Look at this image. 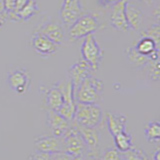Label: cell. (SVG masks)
Listing matches in <instances>:
<instances>
[{"label": "cell", "mask_w": 160, "mask_h": 160, "mask_svg": "<svg viewBox=\"0 0 160 160\" xmlns=\"http://www.w3.org/2000/svg\"><path fill=\"white\" fill-rule=\"evenodd\" d=\"M63 92V104L59 108L58 113L68 121H73L74 115L76 112V101L74 98V88L72 82L69 80L59 83Z\"/></svg>", "instance_id": "obj_6"}, {"label": "cell", "mask_w": 160, "mask_h": 160, "mask_svg": "<svg viewBox=\"0 0 160 160\" xmlns=\"http://www.w3.org/2000/svg\"><path fill=\"white\" fill-rule=\"evenodd\" d=\"M115 148L118 149L120 152H125L133 147L131 135L126 131L121 132L114 136Z\"/></svg>", "instance_id": "obj_22"}, {"label": "cell", "mask_w": 160, "mask_h": 160, "mask_svg": "<svg viewBox=\"0 0 160 160\" xmlns=\"http://www.w3.org/2000/svg\"><path fill=\"white\" fill-rule=\"evenodd\" d=\"M104 84L93 75L87 77L74 91V98L77 103L97 104L102 97Z\"/></svg>", "instance_id": "obj_1"}, {"label": "cell", "mask_w": 160, "mask_h": 160, "mask_svg": "<svg viewBox=\"0 0 160 160\" xmlns=\"http://www.w3.org/2000/svg\"><path fill=\"white\" fill-rule=\"evenodd\" d=\"M74 126L77 128L78 132L81 135L83 141L86 145L87 151L89 155H95L99 144V135L95 128L80 126V125L74 124Z\"/></svg>", "instance_id": "obj_14"}, {"label": "cell", "mask_w": 160, "mask_h": 160, "mask_svg": "<svg viewBox=\"0 0 160 160\" xmlns=\"http://www.w3.org/2000/svg\"><path fill=\"white\" fill-rule=\"evenodd\" d=\"M99 160H123L121 152L118 149L110 147L105 149V151L103 152L101 158Z\"/></svg>", "instance_id": "obj_27"}, {"label": "cell", "mask_w": 160, "mask_h": 160, "mask_svg": "<svg viewBox=\"0 0 160 160\" xmlns=\"http://www.w3.org/2000/svg\"><path fill=\"white\" fill-rule=\"evenodd\" d=\"M16 13L19 18V21L20 20L26 21V20L31 19L33 16H35V15H37L39 13L37 0H29V1Z\"/></svg>", "instance_id": "obj_21"}, {"label": "cell", "mask_w": 160, "mask_h": 160, "mask_svg": "<svg viewBox=\"0 0 160 160\" xmlns=\"http://www.w3.org/2000/svg\"><path fill=\"white\" fill-rule=\"evenodd\" d=\"M153 160H160V147L153 154Z\"/></svg>", "instance_id": "obj_35"}, {"label": "cell", "mask_w": 160, "mask_h": 160, "mask_svg": "<svg viewBox=\"0 0 160 160\" xmlns=\"http://www.w3.org/2000/svg\"><path fill=\"white\" fill-rule=\"evenodd\" d=\"M123 160H148L147 154L140 148H131L125 152H121Z\"/></svg>", "instance_id": "obj_26"}, {"label": "cell", "mask_w": 160, "mask_h": 160, "mask_svg": "<svg viewBox=\"0 0 160 160\" xmlns=\"http://www.w3.org/2000/svg\"><path fill=\"white\" fill-rule=\"evenodd\" d=\"M125 55L128 60V62L132 66L136 68H142L146 66V64L150 61V59L145 55L139 53L135 46H130L125 50Z\"/></svg>", "instance_id": "obj_20"}, {"label": "cell", "mask_w": 160, "mask_h": 160, "mask_svg": "<svg viewBox=\"0 0 160 160\" xmlns=\"http://www.w3.org/2000/svg\"><path fill=\"white\" fill-rule=\"evenodd\" d=\"M50 158H51V154L41 151H36L29 156V160H50Z\"/></svg>", "instance_id": "obj_29"}, {"label": "cell", "mask_w": 160, "mask_h": 160, "mask_svg": "<svg viewBox=\"0 0 160 160\" xmlns=\"http://www.w3.org/2000/svg\"><path fill=\"white\" fill-rule=\"evenodd\" d=\"M30 44L34 51L41 57L52 56L58 48V45L39 32H35L32 35L30 39Z\"/></svg>", "instance_id": "obj_10"}, {"label": "cell", "mask_w": 160, "mask_h": 160, "mask_svg": "<svg viewBox=\"0 0 160 160\" xmlns=\"http://www.w3.org/2000/svg\"><path fill=\"white\" fill-rule=\"evenodd\" d=\"M152 16L158 24H160V3L157 4L152 10Z\"/></svg>", "instance_id": "obj_32"}, {"label": "cell", "mask_w": 160, "mask_h": 160, "mask_svg": "<svg viewBox=\"0 0 160 160\" xmlns=\"http://www.w3.org/2000/svg\"><path fill=\"white\" fill-rule=\"evenodd\" d=\"M35 148L37 151H41L49 154L64 152L62 137H57L55 135H42L38 136L34 141Z\"/></svg>", "instance_id": "obj_9"}, {"label": "cell", "mask_w": 160, "mask_h": 160, "mask_svg": "<svg viewBox=\"0 0 160 160\" xmlns=\"http://www.w3.org/2000/svg\"><path fill=\"white\" fill-rule=\"evenodd\" d=\"M147 75L150 80L157 81L160 80V57L155 60H150L146 64Z\"/></svg>", "instance_id": "obj_25"}, {"label": "cell", "mask_w": 160, "mask_h": 160, "mask_svg": "<svg viewBox=\"0 0 160 160\" xmlns=\"http://www.w3.org/2000/svg\"><path fill=\"white\" fill-rule=\"evenodd\" d=\"M31 83L29 72L24 68H15L8 72L7 84L14 93L24 95L28 91Z\"/></svg>", "instance_id": "obj_7"}, {"label": "cell", "mask_w": 160, "mask_h": 160, "mask_svg": "<svg viewBox=\"0 0 160 160\" xmlns=\"http://www.w3.org/2000/svg\"><path fill=\"white\" fill-rule=\"evenodd\" d=\"M125 13H126V19L129 28L135 30V31H139L144 23V14L142 10L135 4L127 1L126 6H125Z\"/></svg>", "instance_id": "obj_15"}, {"label": "cell", "mask_w": 160, "mask_h": 160, "mask_svg": "<svg viewBox=\"0 0 160 160\" xmlns=\"http://www.w3.org/2000/svg\"><path fill=\"white\" fill-rule=\"evenodd\" d=\"M15 5H16V0H5V9H6V12L15 11Z\"/></svg>", "instance_id": "obj_31"}, {"label": "cell", "mask_w": 160, "mask_h": 160, "mask_svg": "<svg viewBox=\"0 0 160 160\" xmlns=\"http://www.w3.org/2000/svg\"><path fill=\"white\" fill-rule=\"evenodd\" d=\"M93 69L91 66L83 59H80L79 61L74 63L68 70L69 79L72 82L74 91L78 88V86L81 84L87 77L91 76L93 73Z\"/></svg>", "instance_id": "obj_11"}, {"label": "cell", "mask_w": 160, "mask_h": 160, "mask_svg": "<svg viewBox=\"0 0 160 160\" xmlns=\"http://www.w3.org/2000/svg\"><path fill=\"white\" fill-rule=\"evenodd\" d=\"M141 36H145L151 39L155 44L157 52L160 54V24H153L148 28L144 29L141 32Z\"/></svg>", "instance_id": "obj_24"}, {"label": "cell", "mask_w": 160, "mask_h": 160, "mask_svg": "<svg viewBox=\"0 0 160 160\" xmlns=\"http://www.w3.org/2000/svg\"><path fill=\"white\" fill-rule=\"evenodd\" d=\"M6 9H5V0H0V15L6 14Z\"/></svg>", "instance_id": "obj_34"}, {"label": "cell", "mask_w": 160, "mask_h": 160, "mask_svg": "<svg viewBox=\"0 0 160 160\" xmlns=\"http://www.w3.org/2000/svg\"><path fill=\"white\" fill-rule=\"evenodd\" d=\"M107 116V126L110 134L114 137L121 132L126 131V117L121 114H114L108 112Z\"/></svg>", "instance_id": "obj_18"}, {"label": "cell", "mask_w": 160, "mask_h": 160, "mask_svg": "<svg viewBox=\"0 0 160 160\" xmlns=\"http://www.w3.org/2000/svg\"><path fill=\"white\" fill-rule=\"evenodd\" d=\"M134 46L139 53L147 56L150 60H155L160 57V54L157 52L154 42L148 37L141 36L140 40Z\"/></svg>", "instance_id": "obj_19"}, {"label": "cell", "mask_w": 160, "mask_h": 160, "mask_svg": "<svg viewBox=\"0 0 160 160\" xmlns=\"http://www.w3.org/2000/svg\"><path fill=\"white\" fill-rule=\"evenodd\" d=\"M81 55L82 59L91 66L93 71H96L99 68L103 57V51L93 34H90L84 38V42L81 46Z\"/></svg>", "instance_id": "obj_4"}, {"label": "cell", "mask_w": 160, "mask_h": 160, "mask_svg": "<svg viewBox=\"0 0 160 160\" xmlns=\"http://www.w3.org/2000/svg\"><path fill=\"white\" fill-rule=\"evenodd\" d=\"M29 0H16V5H15V12H18Z\"/></svg>", "instance_id": "obj_33"}, {"label": "cell", "mask_w": 160, "mask_h": 160, "mask_svg": "<svg viewBox=\"0 0 160 160\" xmlns=\"http://www.w3.org/2000/svg\"><path fill=\"white\" fill-rule=\"evenodd\" d=\"M6 19H7V13L4 15H0V27L4 24L5 21H6Z\"/></svg>", "instance_id": "obj_36"}, {"label": "cell", "mask_w": 160, "mask_h": 160, "mask_svg": "<svg viewBox=\"0 0 160 160\" xmlns=\"http://www.w3.org/2000/svg\"><path fill=\"white\" fill-rule=\"evenodd\" d=\"M50 160H84V157H75L68 153L61 152V153L51 154Z\"/></svg>", "instance_id": "obj_28"}, {"label": "cell", "mask_w": 160, "mask_h": 160, "mask_svg": "<svg viewBox=\"0 0 160 160\" xmlns=\"http://www.w3.org/2000/svg\"><path fill=\"white\" fill-rule=\"evenodd\" d=\"M62 141L65 153L75 157H84L85 152L87 151L86 145L74 125L70 126L68 131L62 136Z\"/></svg>", "instance_id": "obj_5"}, {"label": "cell", "mask_w": 160, "mask_h": 160, "mask_svg": "<svg viewBox=\"0 0 160 160\" xmlns=\"http://www.w3.org/2000/svg\"><path fill=\"white\" fill-rule=\"evenodd\" d=\"M102 109L97 104H83L76 102V112L73 119L74 124L95 128L102 121Z\"/></svg>", "instance_id": "obj_2"}, {"label": "cell", "mask_w": 160, "mask_h": 160, "mask_svg": "<svg viewBox=\"0 0 160 160\" xmlns=\"http://www.w3.org/2000/svg\"><path fill=\"white\" fill-rule=\"evenodd\" d=\"M138 1L143 2V3L147 4V5H152V4H153V2H154V0H138Z\"/></svg>", "instance_id": "obj_37"}, {"label": "cell", "mask_w": 160, "mask_h": 160, "mask_svg": "<svg viewBox=\"0 0 160 160\" xmlns=\"http://www.w3.org/2000/svg\"><path fill=\"white\" fill-rule=\"evenodd\" d=\"M121 0H97V3L101 7H112Z\"/></svg>", "instance_id": "obj_30"}, {"label": "cell", "mask_w": 160, "mask_h": 160, "mask_svg": "<svg viewBox=\"0 0 160 160\" xmlns=\"http://www.w3.org/2000/svg\"><path fill=\"white\" fill-rule=\"evenodd\" d=\"M70 121L61 116L57 111L47 110L46 123L51 130L53 135L57 137H62L70 128Z\"/></svg>", "instance_id": "obj_13"}, {"label": "cell", "mask_w": 160, "mask_h": 160, "mask_svg": "<svg viewBox=\"0 0 160 160\" xmlns=\"http://www.w3.org/2000/svg\"><path fill=\"white\" fill-rule=\"evenodd\" d=\"M83 14V7L80 0H62L60 18L64 25L70 27Z\"/></svg>", "instance_id": "obj_8"}, {"label": "cell", "mask_w": 160, "mask_h": 160, "mask_svg": "<svg viewBox=\"0 0 160 160\" xmlns=\"http://www.w3.org/2000/svg\"><path fill=\"white\" fill-rule=\"evenodd\" d=\"M45 104L48 110L58 111L63 104V92L59 83L49 87L45 91Z\"/></svg>", "instance_id": "obj_17"}, {"label": "cell", "mask_w": 160, "mask_h": 160, "mask_svg": "<svg viewBox=\"0 0 160 160\" xmlns=\"http://www.w3.org/2000/svg\"><path fill=\"white\" fill-rule=\"evenodd\" d=\"M37 32L43 34L56 45L61 44L64 39V31L62 26L54 21H49L42 24L37 30Z\"/></svg>", "instance_id": "obj_16"}, {"label": "cell", "mask_w": 160, "mask_h": 160, "mask_svg": "<svg viewBox=\"0 0 160 160\" xmlns=\"http://www.w3.org/2000/svg\"><path fill=\"white\" fill-rule=\"evenodd\" d=\"M128 0H121L112 6L111 14H110V23L114 29L120 32H127L130 29L127 23L125 6Z\"/></svg>", "instance_id": "obj_12"}, {"label": "cell", "mask_w": 160, "mask_h": 160, "mask_svg": "<svg viewBox=\"0 0 160 160\" xmlns=\"http://www.w3.org/2000/svg\"><path fill=\"white\" fill-rule=\"evenodd\" d=\"M144 135L148 142L160 140V121H149L144 128Z\"/></svg>", "instance_id": "obj_23"}, {"label": "cell", "mask_w": 160, "mask_h": 160, "mask_svg": "<svg viewBox=\"0 0 160 160\" xmlns=\"http://www.w3.org/2000/svg\"><path fill=\"white\" fill-rule=\"evenodd\" d=\"M100 27L98 19L92 14H82L69 27V36L72 40L85 38L93 34Z\"/></svg>", "instance_id": "obj_3"}]
</instances>
